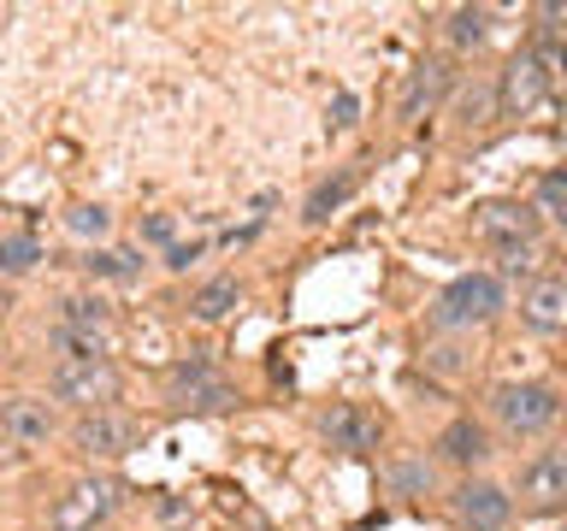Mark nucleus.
Returning <instances> with one entry per match:
<instances>
[{
	"instance_id": "6e6552de",
	"label": "nucleus",
	"mask_w": 567,
	"mask_h": 531,
	"mask_svg": "<svg viewBox=\"0 0 567 531\" xmlns=\"http://www.w3.org/2000/svg\"><path fill=\"white\" fill-rule=\"evenodd\" d=\"M478 242H491V248L538 242V207H526V201H485V207H478Z\"/></svg>"
},
{
	"instance_id": "2eb2a0df",
	"label": "nucleus",
	"mask_w": 567,
	"mask_h": 531,
	"mask_svg": "<svg viewBox=\"0 0 567 531\" xmlns=\"http://www.w3.org/2000/svg\"><path fill=\"white\" fill-rule=\"evenodd\" d=\"M53 325L89 331V336H106V325H113V308H106L101 295H65V301H60V319H53Z\"/></svg>"
},
{
	"instance_id": "9d476101",
	"label": "nucleus",
	"mask_w": 567,
	"mask_h": 531,
	"mask_svg": "<svg viewBox=\"0 0 567 531\" xmlns=\"http://www.w3.org/2000/svg\"><path fill=\"white\" fill-rule=\"evenodd\" d=\"M379 419L367 414V407H354V402H343V407H331L326 414V442L331 449H343V455H372L379 449Z\"/></svg>"
},
{
	"instance_id": "7ed1b4c3",
	"label": "nucleus",
	"mask_w": 567,
	"mask_h": 531,
	"mask_svg": "<svg viewBox=\"0 0 567 531\" xmlns=\"http://www.w3.org/2000/svg\"><path fill=\"white\" fill-rule=\"evenodd\" d=\"M48 396L78 407V414H113L118 402V366L113 361H60L48 378Z\"/></svg>"
},
{
	"instance_id": "423d86ee",
	"label": "nucleus",
	"mask_w": 567,
	"mask_h": 531,
	"mask_svg": "<svg viewBox=\"0 0 567 531\" xmlns=\"http://www.w3.org/2000/svg\"><path fill=\"white\" fill-rule=\"evenodd\" d=\"M455 520H461V531H508L514 496L503 485H491V478H467L455 490Z\"/></svg>"
},
{
	"instance_id": "a878e982",
	"label": "nucleus",
	"mask_w": 567,
	"mask_h": 531,
	"mask_svg": "<svg viewBox=\"0 0 567 531\" xmlns=\"http://www.w3.org/2000/svg\"><path fill=\"white\" fill-rule=\"evenodd\" d=\"M496 260H503V272H532V266H538V242H520V248H496Z\"/></svg>"
},
{
	"instance_id": "aec40b11",
	"label": "nucleus",
	"mask_w": 567,
	"mask_h": 531,
	"mask_svg": "<svg viewBox=\"0 0 567 531\" xmlns=\"http://www.w3.org/2000/svg\"><path fill=\"white\" fill-rule=\"evenodd\" d=\"M53 348H60L65 361H106V336H89V331H65V325H53Z\"/></svg>"
},
{
	"instance_id": "f8f14e48",
	"label": "nucleus",
	"mask_w": 567,
	"mask_h": 531,
	"mask_svg": "<svg viewBox=\"0 0 567 531\" xmlns=\"http://www.w3.org/2000/svg\"><path fill=\"white\" fill-rule=\"evenodd\" d=\"M0 437H7V442H48L53 437L48 396H12V402H0Z\"/></svg>"
},
{
	"instance_id": "20e7f679",
	"label": "nucleus",
	"mask_w": 567,
	"mask_h": 531,
	"mask_svg": "<svg viewBox=\"0 0 567 531\" xmlns=\"http://www.w3.org/2000/svg\"><path fill=\"white\" fill-rule=\"evenodd\" d=\"M491 414H496V425H503V431H514V437H538V431H549V425L561 419V396H556L549 384H538V378H526V384H496Z\"/></svg>"
},
{
	"instance_id": "9b49d317",
	"label": "nucleus",
	"mask_w": 567,
	"mask_h": 531,
	"mask_svg": "<svg viewBox=\"0 0 567 531\" xmlns=\"http://www.w3.org/2000/svg\"><path fill=\"white\" fill-rule=\"evenodd\" d=\"M71 437H78V449L83 455H101V460H113L124 449H136V425L131 419H118V414H83L78 425H71Z\"/></svg>"
},
{
	"instance_id": "b1692460",
	"label": "nucleus",
	"mask_w": 567,
	"mask_h": 531,
	"mask_svg": "<svg viewBox=\"0 0 567 531\" xmlns=\"http://www.w3.org/2000/svg\"><path fill=\"white\" fill-rule=\"evenodd\" d=\"M390 485H396L402 496H425L432 490V467H425V460H402V467L390 472Z\"/></svg>"
},
{
	"instance_id": "cd10ccee",
	"label": "nucleus",
	"mask_w": 567,
	"mask_h": 531,
	"mask_svg": "<svg viewBox=\"0 0 567 531\" xmlns=\"http://www.w3.org/2000/svg\"><path fill=\"white\" fill-rule=\"evenodd\" d=\"M354 113H361V101H354L349 88H343V95L331 101V131H349V124H354Z\"/></svg>"
},
{
	"instance_id": "6ab92c4d",
	"label": "nucleus",
	"mask_w": 567,
	"mask_h": 531,
	"mask_svg": "<svg viewBox=\"0 0 567 531\" xmlns=\"http://www.w3.org/2000/svg\"><path fill=\"white\" fill-rule=\"evenodd\" d=\"M491 35V12L485 7H455L450 12V42L455 48H478Z\"/></svg>"
},
{
	"instance_id": "ddd939ff",
	"label": "nucleus",
	"mask_w": 567,
	"mask_h": 531,
	"mask_svg": "<svg viewBox=\"0 0 567 531\" xmlns=\"http://www.w3.org/2000/svg\"><path fill=\"white\" fill-rule=\"evenodd\" d=\"M437 455L450 460V467H478V460L491 455L485 425H478V419H450V425L437 431Z\"/></svg>"
},
{
	"instance_id": "5701e85b",
	"label": "nucleus",
	"mask_w": 567,
	"mask_h": 531,
	"mask_svg": "<svg viewBox=\"0 0 567 531\" xmlns=\"http://www.w3.org/2000/svg\"><path fill=\"white\" fill-rule=\"evenodd\" d=\"M65 225L78 230V237H106V225H113V212H106V207H89V201H83V207H71V212H65Z\"/></svg>"
},
{
	"instance_id": "393cba45",
	"label": "nucleus",
	"mask_w": 567,
	"mask_h": 531,
	"mask_svg": "<svg viewBox=\"0 0 567 531\" xmlns=\"http://www.w3.org/2000/svg\"><path fill=\"white\" fill-rule=\"evenodd\" d=\"M225 402H230V384L225 378H207V384L184 389V407H202V414H207V407H225Z\"/></svg>"
},
{
	"instance_id": "c756f323",
	"label": "nucleus",
	"mask_w": 567,
	"mask_h": 531,
	"mask_svg": "<svg viewBox=\"0 0 567 531\" xmlns=\"http://www.w3.org/2000/svg\"><path fill=\"white\" fill-rule=\"evenodd\" d=\"M12 467V449H7V437H0V472H7Z\"/></svg>"
},
{
	"instance_id": "f03ea898",
	"label": "nucleus",
	"mask_w": 567,
	"mask_h": 531,
	"mask_svg": "<svg viewBox=\"0 0 567 531\" xmlns=\"http://www.w3.org/2000/svg\"><path fill=\"white\" fill-rule=\"evenodd\" d=\"M124 502V485L118 478H71L65 496H53V508H48V525L53 531H101L106 520L118 513Z\"/></svg>"
},
{
	"instance_id": "bb28decb",
	"label": "nucleus",
	"mask_w": 567,
	"mask_h": 531,
	"mask_svg": "<svg viewBox=\"0 0 567 531\" xmlns=\"http://www.w3.org/2000/svg\"><path fill=\"white\" fill-rule=\"evenodd\" d=\"M142 237L159 242V248H177V219H172V212H154V219L142 225Z\"/></svg>"
},
{
	"instance_id": "dca6fc26",
	"label": "nucleus",
	"mask_w": 567,
	"mask_h": 531,
	"mask_svg": "<svg viewBox=\"0 0 567 531\" xmlns=\"http://www.w3.org/2000/svg\"><path fill=\"white\" fill-rule=\"evenodd\" d=\"M443 83H450V65H443V60L414 65V77H408V95H402V118H420V106H432V101L443 95Z\"/></svg>"
},
{
	"instance_id": "f3484780",
	"label": "nucleus",
	"mask_w": 567,
	"mask_h": 531,
	"mask_svg": "<svg viewBox=\"0 0 567 531\" xmlns=\"http://www.w3.org/2000/svg\"><path fill=\"white\" fill-rule=\"evenodd\" d=\"M237 278H213V283H202V290H195V301H189V313L202 319V325H219V319L237 308Z\"/></svg>"
},
{
	"instance_id": "c85d7f7f",
	"label": "nucleus",
	"mask_w": 567,
	"mask_h": 531,
	"mask_svg": "<svg viewBox=\"0 0 567 531\" xmlns=\"http://www.w3.org/2000/svg\"><path fill=\"white\" fill-rule=\"evenodd\" d=\"M189 260H202V242H177V248H166V266H172V272H189Z\"/></svg>"
},
{
	"instance_id": "a211bd4d",
	"label": "nucleus",
	"mask_w": 567,
	"mask_h": 531,
	"mask_svg": "<svg viewBox=\"0 0 567 531\" xmlns=\"http://www.w3.org/2000/svg\"><path fill=\"white\" fill-rule=\"evenodd\" d=\"M532 207H538L544 219L567 225V166H556V171H544V177H538V195H532Z\"/></svg>"
},
{
	"instance_id": "f257e3e1",
	"label": "nucleus",
	"mask_w": 567,
	"mask_h": 531,
	"mask_svg": "<svg viewBox=\"0 0 567 531\" xmlns=\"http://www.w3.org/2000/svg\"><path fill=\"white\" fill-rule=\"evenodd\" d=\"M503 313V278L496 272H461L437 290L432 301V325L437 331H467V325H485V319Z\"/></svg>"
},
{
	"instance_id": "4468645a",
	"label": "nucleus",
	"mask_w": 567,
	"mask_h": 531,
	"mask_svg": "<svg viewBox=\"0 0 567 531\" xmlns=\"http://www.w3.org/2000/svg\"><path fill=\"white\" fill-rule=\"evenodd\" d=\"M354 189H361V171H354V166H349V171H337V177H326V184H319V189L308 195V207H301V219H308V225H326V219H331V212L349 201Z\"/></svg>"
},
{
	"instance_id": "39448f33",
	"label": "nucleus",
	"mask_w": 567,
	"mask_h": 531,
	"mask_svg": "<svg viewBox=\"0 0 567 531\" xmlns=\"http://www.w3.org/2000/svg\"><path fill=\"white\" fill-rule=\"evenodd\" d=\"M544 101H549V60L538 48L514 53L503 65V77H496V106H503L508 118H526V113H538Z\"/></svg>"
},
{
	"instance_id": "4be33fe9",
	"label": "nucleus",
	"mask_w": 567,
	"mask_h": 531,
	"mask_svg": "<svg viewBox=\"0 0 567 531\" xmlns=\"http://www.w3.org/2000/svg\"><path fill=\"white\" fill-rule=\"evenodd\" d=\"M35 260H42L35 237H7V242H0V272H30Z\"/></svg>"
},
{
	"instance_id": "412c9836",
	"label": "nucleus",
	"mask_w": 567,
	"mask_h": 531,
	"mask_svg": "<svg viewBox=\"0 0 567 531\" xmlns=\"http://www.w3.org/2000/svg\"><path fill=\"white\" fill-rule=\"evenodd\" d=\"M78 266L89 278H136V254H113V248H89Z\"/></svg>"
},
{
	"instance_id": "0eeeda50",
	"label": "nucleus",
	"mask_w": 567,
	"mask_h": 531,
	"mask_svg": "<svg viewBox=\"0 0 567 531\" xmlns=\"http://www.w3.org/2000/svg\"><path fill=\"white\" fill-rule=\"evenodd\" d=\"M520 502H526L532 513L567 508V449H544V455L526 460V472H520Z\"/></svg>"
},
{
	"instance_id": "1a4fd4ad",
	"label": "nucleus",
	"mask_w": 567,
	"mask_h": 531,
	"mask_svg": "<svg viewBox=\"0 0 567 531\" xmlns=\"http://www.w3.org/2000/svg\"><path fill=\"white\" fill-rule=\"evenodd\" d=\"M520 325L538 336H561L567 331V278H538L520 295Z\"/></svg>"
}]
</instances>
